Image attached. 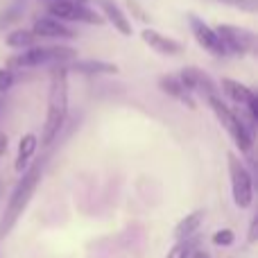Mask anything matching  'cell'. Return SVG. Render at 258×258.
Masks as SVG:
<instances>
[{
  "mask_svg": "<svg viewBox=\"0 0 258 258\" xmlns=\"http://www.w3.org/2000/svg\"><path fill=\"white\" fill-rule=\"evenodd\" d=\"M66 118H68V80H66V66L59 63V68L52 71V82H50L48 113H45V125H43V145H50L59 136Z\"/></svg>",
  "mask_w": 258,
  "mask_h": 258,
  "instance_id": "obj_1",
  "label": "cell"
},
{
  "mask_svg": "<svg viewBox=\"0 0 258 258\" xmlns=\"http://www.w3.org/2000/svg\"><path fill=\"white\" fill-rule=\"evenodd\" d=\"M43 168H45V159H36L30 168L23 170L21 181L16 183V188H14L12 197H9V202H7V209H5L3 222H0V236H7L14 229V224L18 222V218L23 215V211L30 204L32 195H34V190H36V183H39Z\"/></svg>",
  "mask_w": 258,
  "mask_h": 258,
  "instance_id": "obj_2",
  "label": "cell"
},
{
  "mask_svg": "<svg viewBox=\"0 0 258 258\" xmlns=\"http://www.w3.org/2000/svg\"><path fill=\"white\" fill-rule=\"evenodd\" d=\"M209 98V107L213 109V113L218 116V120L222 122V127L229 132V136L233 138V143L238 145V150L242 154H249L251 152V145H254V134H249V129L245 127L242 118L238 116V111L229 109L227 104L222 102L220 95H206Z\"/></svg>",
  "mask_w": 258,
  "mask_h": 258,
  "instance_id": "obj_3",
  "label": "cell"
},
{
  "mask_svg": "<svg viewBox=\"0 0 258 258\" xmlns=\"http://www.w3.org/2000/svg\"><path fill=\"white\" fill-rule=\"evenodd\" d=\"M229 163V177H231V192H233V202L238 209H249L254 202V183H251V174L245 168L240 159L236 154L227 156Z\"/></svg>",
  "mask_w": 258,
  "mask_h": 258,
  "instance_id": "obj_4",
  "label": "cell"
},
{
  "mask_svg": "<svg viewBox=\"0 0 258 258\" xmlns=\"http://www.w3.org/2000/svg\"><path fill=\"white\" fill-rule=\"evenodd\" d=\"M220 41H222L224 50L233 54H247L256 50V34L245 27H236V25H218L215 27Z\"/></svg>",
  "mask_w": 258,
  "mask_h": 258,
  "instance_id": "obj_5",
  "label": "cell"
},
{
  "mask_svg": "<svg viewBox=\"0 0 258 258\" xmlns=\"http://www.w3.org/2000/svg\"><path fill=\"white\" fill-rule=\"evenodd\" d=\"M188 23H190L192 36H195V41L202 45V48L209 50V52L215 54V57H224V54H227V50H224L222 41H220L218 32H215L213 27L206 25L200 16H195V14H190V16H188Z\"/></svg>",
  "mask_w": 258,
  "mask_h": 258,
  "instance_id": "obj_6",
  "label": "cell"
},
{
  "mask_svg": "<svg viewBox=\"0 0 258 258\" xmlns=\"http://www.w3.org/2000/svg\"><path fill=\"white\" fill-rule=\"evenodd\" d=\"M179 80L186 86V91H200L204 95H218V84L211 80L209 73L200 71L195 66H186L181 73H179Z\"/></svg>",
  "mask_w": 258,
  "mask_h": 258,
  "instance_id": "obj_7",
  "label": "cell"
},
{
  "mask_svg": "<svg viewBox=\"0 0 258 258\" xmlns=\"http://www.w3.org/2000/svg\"><path fill=\"white\" fill-rule=\"evenodd\" d=\"M141 39L145 41L152 50H156V52H161V54H168V57H174V54L183 52V45L179 43V41L170 39V36H163L161 32L150 30V27H145V30L141 32Z\"/></svg>",
  "mask_w": 258,
  "mask_h": 258,
  "instance_id": "obj_8",
  "label": "cell"
},
{
  "mask_svg": "<svg viewBox=\"0 0 258 258\" xmlns=\"http://www.w3.org/2000/svg\"><path fill=\"white\" fill-rule=\"evenodd\" d=\"M32 32H34L36 36H43V39H73L75 36V32L71 30V27H66L59 18H39V21L34 23V27H32Z\"/></svg>",
  "mask_w": 258,
  "mask_h": 258,
  "instance_id": "obj_9",
  "label": "cell"
},
{
  "mask_svg": "<svg viewBox=\"0 0 258 258\" xmlns=\"http://www.w3.org/2000/svg\"><path fill=\"white\" fill-rule=\"evenodd\" d=\"M98 7L104 12V21H109L122 36H132V23L127 21V16L118 9V5L113 0H95Z\"/></svg>",
  "mask_w": 258,
  "mask_h": 258,
  "instance_id": "obj_10",
  "label": "cell"
},
{
  "mask_svg": "<svg viewBox=\"0 0 258 258\" xmlns=\"http://www.w3.org/2000/svg\"><path fill=\"white\" fill-rule=\"evenodd\" d=\"M9 63L18 66V68H34V66H41V63H48V48L30 45V48H25L18 57H14Z\"/></svg>",
  "mask_w": 258,
  "mask_h": 258,
  "instance_id": "obj_11",
  "label": "cell"
},
{
  "mask_svg": "<svg viewBox=\"0 0 258 258\" xmlns=\"http://www.w3.org/2000/svg\"><path fill=\"white\" fill-rule=\"evenodd\" d=\"M71 68L73 73H80V75H116L118 73V66L116 63H109V61H71Z\"/></svg>",
  "mask_w": 258,
  "mask_h": 258,
  "instance_id": "obj_12",
  "label": "cell"
},
{
  "mask_svg": "<svg viewBox=\"0 0 258 258\" xmlns=\"http://www.w3.org/2000/svg\"><path fill=\"white\" fill-rule=\"evenodd\" d=\"M159 86H161V91L163 93H168V95H172V98H177V100H181V102H186L188 107H195V102L190 100V95H188V91H186V86L181 84V80H179L177 75H163L159 80Z\"/></svg>",
  "mask_w": 258,
  "mask_h": 258,
  "instance_id": "obj_13",
  "label": "cell"
},
{
  "mask_svg": "<svg viewBox=\"0 0 258 258\" xmlns=\"http://www.w3.org/2000/svg\"><path fill=\"white\" fill-rule=\"evenodd\" d=\"M36 145H39V138H36V134H25V136L21 138V143H18L16 161H14V168H16L18 172H23V170L27 168L32 154L36 152Z\"/></svg>",
  "mask_w": 258,
  "mask_h": 258,
  "instance_id": "obj_14",
  "label": "cell"
},
{
  "mask_svg": "<svg viewBox=\"0 0 258 258\" xmlns=\"http://www.w3.org/2000/svg\"><path fill=\"white\" fill-rule=\"evenodd\" d=\"M222 91L229 100H233V102H238V104H247L254 98V91H251L249 86L240 84V82L231 80V77H224L222 80Z\"/></svg>",
  "mask_w": 258,
  "mask_h": 258,
  "instance_id": "obj_15",
  "label": "cell"
},
{
  "mask_svg": "<svg viewBox=\"0 0 258 258\" xmlns=\"http://www.w3.org/2000/svg\"><path fill=\"white\" fill-rule=\"evenodd\" d=\"M202 222H204V211H202V209L188 213L186 218L177 224V229H174V238H177V240H188V238H190L192 233L200 229Z\"/></svg>",
  "mask_w": 258,
  "mask_h": 258,
  "instance_id": "obj_16",
  "label": "cell"
},
{
  "mask_svg": "<svg viewBox=\"0 0 258 258\" xmlns=\"http://www.w3.org/2000/svg\"><path fill=\"white\" fill-rule=\"evenodd\" d=\"M36 39H39V36L32 30H14L12 34L7 36V45L9 48H16V50H25V48H30V45H34Z\"/></svg>",
  "mask_w": 258,
  "mask_h": 258,
  "instance_id": "obj_17",
  "label": "cell"
},
{
  "mask_svg": "<svg viewBox=\"0 0 258 258\" xmlns=\"http://www.w3.org/2000/svg\"><path fill=\"white\" fill-rule=\"evenodd\" d=\"M77 59V50L68 45H50L48 48V63H71Z\"/></svg>",
  "mask_w": 258,
  "mask_h": 258,
  "instance_id": "obj_18",
  "label": "cell"
},
{
  "mask_svg": "<svg viewBox=\"0 0 258 258\" xmlns=\"http://www.w3.org/2000/svg\"><path fill=\"white\" fill-rule=\"evenodd\" d=\"M211 240H213V245H218V247H231L233 240H236V233H233L231 229H220V231L213 233Z\"/></svg>",
  "mask_w": 258,
  "mask_h": 258,
  "instance_id": "obj_19",
  "label": "cell"
},
{
  "mask_svg": "<svg viewBox=\"0 0 258 258\" xmlns=\"http://www.w3.org/2000/svg\"><path fill=\"white\" fill-rule=\"evenodd\" d=\"M218 3L231 5V7L242 9V12H249V14H254L256 9H258V0H218Z\"/></svg>",
  "mask_w": 258,
  "mask_h": 258,
  "instance_id": "obj_20",
  "label": "cell"
},
{
  "mask_svg": "<svg viewBox=\"0 0 258 258\" xmlns=\"http://www.w3.org/2000/svg\"><path fill=\"white\" fill-rule=\"evenodd\" d=\"M188 256H190V245H188V240H179L177 245L168 251L165 258H188Z\"/></svg>",
  "mask_w": 258,
  "mask_h": 258,
  "instance_id": "obj_21",
  "label": "cell"
},
{
  "mask_svg": "<svg viewBox=\"0 0 258 258\" xmlns=\"http://www.w3.org/2000/svg\"><path fill=\"white\" fill-rule=\"evenodd\" d=\"M14 82H16L14 73L9 71V68H0V93H5V91L12 89Z\"/></svg>",
  "mask_w": 258,
  "mask_h": 258,
  "instance_id": "obj_22",
  "label": "cell"
},
{
  "mask_svg": "<svg viewBox=\"0 0 258 258\" xmlns=\"http://www.w3.org/2000/svg\"><path fill=\"white\" fill-rule=\"evenodd\" d=\"M127 7H129V12H132L134 18H138L141 23H150V16H147L145 9L138 5V0H127Z\"/></svg>",
  "mask_w": 258,
  "mask_h": 258,
  "instance_id": "obj_23",
  "label": "cell"
},
{
  "mask_svg": "<svg viewBox=\"0 0 258 258\" xmlns=\"http://www.w3.org/2000/svg\"><path fill=\"white\" fill-rule=\"evenodd\" d=\"M256 236H258V215H254V218H251L249 236H247V240H249V242H256Z\"/></svg>",
  "mask_w": 258,
  "mask_h": 258,
  "instance_id": "obj_24",
  "label": "cell"
},
{
  "mask_svg": "<svg viewBox=\"0 0 258 258\" xmlns=\"http://www.w3.org/2000/svg\"><path fill=\"white\" fill-rule=\"evenodd\" d=\"M18 14H21V12H18V9H14V12H9L7 16H3V21H0V23H12V21H16Z\"/></svg>",
  "mask_w": 258,
  "mask_h": 258,
  "instance_id": "obj_25",
  "label": "cell"
},
{
  "mask_svg": "<svg viewBox=\"0 0 258 258\" xmlns=\"http://www.w3.org/2000/svg\"><path fill=\"white\" fill-rule=\"evenodd\" d=\"M5 150H7V136H5V134L0 132V156L5 154Z\"/></svg>",
  "mask_w": 258,
  "mask_h": 258,
  "instance_id": "obj_26",
  "label": "cell"
},
{
  "mask_svg": "<svg viewBox=\"0 0 258 258\" xmlns=\"http://www.w3.org/2000/svg\"><path fill=\"white\" fill-rule=\"evenodd\" d=\"M192 258H209V254H206L204 249H197V251H195V256H192Z\"/></svg>",
  "mask_w": 258,
  "mask_h": 258,
  "instance_id": "obj_27",
  "label": "cell"
},
{
  "mask_svg": "<svg viewBox=\"0 0 258 258\" xmlns=\"http://www.w3.org/2000/svg\"><path fill=\"white\" fill-rule=\"evenodd\" d=\"M3 107H5V100L0 98V113H3Z\"/></svg>",
  "mask_w": 258,
  "mask_h": 258,
  "instance_id": "obj_28",
  "label": "cell"
},
{
  "mask_svg": "<svg viewBox=\"0 0 258 258\" xmlns=\"http://www.w3.org/2000/svg\"><path fill=\"white\" fill-rule=\"evenodd\" d=\"M77 3H86V0H77Z\"/></svg>",
  "mask_w": 258,
  "mask_h": 258,
  "instance_id": "obj_29",
  "label": "cell"
}]
</instances>
